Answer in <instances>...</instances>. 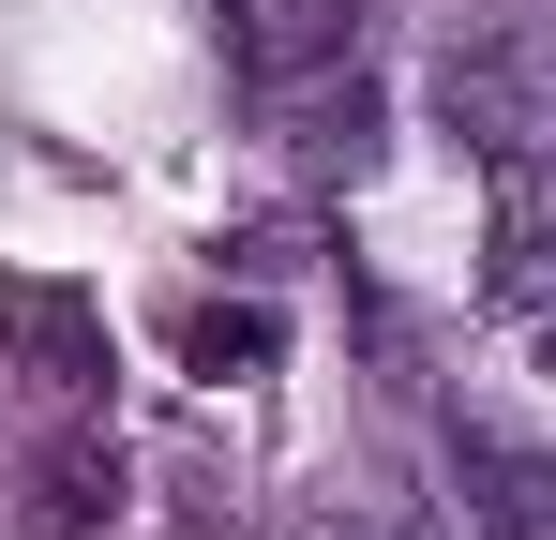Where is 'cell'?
Segmentation results:
<instances>
[{"mask_svg":"<svg viewBox=\"0 0 556 540\" xmlns=\"http://www.w3.org/2000/svg\"><path fill=\"white\" fill-rule=\"evenodd\" d=\"M437 120H452L481 166L556 151V46H542V30H511V15H466L452 46H437Z\"/></svg>","mask_w":556,"mask_h":540,"instance_id":"6da1fadb","label":"cell"},{"mask_svg":"<svg viewBox=\"0 0 556 540\" xmlns=\"http://www.w3.org/2000/svg\"><path fill=\"white\" fill-rule=\"evenodd\" d=\"M481 300L496 316H556V151L481 166Z\"/></svg>","mask_w":556,"mask_h":540,"instance_id":"7a4b0ae2","label":"cell"},{"mask_svg":"<svg viewBox=\"0 0 556 540\" xmlns=\"http://www.w3.org/2000/svg\"><path fill=\"white\" fill-rule=\"evenodd\" d=\"M0 346L30 390H61V406H91L105 390V316L61 285V270H0Z\"/></svg>","mask_w":556,"mask_h":540,"instance_id":"3957f363","label":"cell"},{"mask_svg":"<svg viewBox=\"0 0 556 540\" xmlns=\"http://www.w3.org/2000/svg\"><path fill=\"white\" fill-rule=\"evenodd\" d=\"M121 526V436L105 421H61V436L15 465V540H105Z\"/></svg>","mask_w":556,"mask_h":540,"instance_id":"277c9868","label":"cell"},{"mask_svg":"<svg viewBox=\"0 0 556 540\" xmlns=\"http://www.w3.org/2000/svg\"><path fill=\"white\" fill-rule=\"evenodd\" d=\"M452 465H466L481 540H556V465H527V450H496V436H452Z\"/></svg>","mask_w":556,"mask_h":540,"instance_id":"5b68a950","label":"cell"},{"mask_svg":"<svg viewBox=\"0 0 556 540\" xmlns=\"http://www.w3.org/2000/svg\"><path fill=\"white\" fill-rule=\"evenodd\" d=\"M181 360H195V375H256V360H271V316H256V300H241V316H195Z\"/></svg>","mask_w":556,"mask_h":540,"instance_id":"8992f818","label":"cell"},{"mask_svg":"<svg viewBox=\"0 0 556 540\" xmlns=\"http://www.w3.org/2000/svg\"><path fill=\"white\" fill-rule=\"evenodd\" d=\"M542 375H556V316H542Z\"/></svg>","mask_w":556,"mask_h":540,"instance_id":"52a82bcc","label":"cell"}]
</instances>
